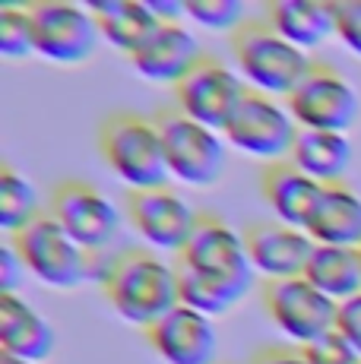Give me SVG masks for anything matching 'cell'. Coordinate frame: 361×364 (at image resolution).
Returning <instances> with one entry per match:
<instances>
[{"instance_id": "obj_1", "label": "cell", "mask_w": 361, "mask_h": 364, "mask_svg": "<svg viewBox=\"0 0 361 364\" xmlns=\"http://www.w3.org/2000/svg\"><path fill=\"white\" fill-rule=\"evenodd\" d=\"M102 291L124 323L149 330L180 304L178 263H168L149 247L117 250V263Z\"/></svg>"}, {"instance_id": "obj_2", "label": "cell", "mask_w": 361, "mask_h": 364, "mask_svg": "<svg viewBox=\"0 0 361 364\" xmlns=\"http://www.w3.org/2000/svg\"><path fill=\"white\" fill-rule=\"evenodd\" d=\"M99 152L111 174L130 187V193L168 187L171 174L156 117H146L140 111L108 114L99 127Z\"/></svg>"}, {"instance_id": "obj_3", "label": "cell", "mask_w": 361, "mask_h": 364, "mask_svg": "<svg viewBox=\"0 0 361 364\" xmlns=\"http://www.w3.org/2000/svg\"><path fill=\"white\" fill-rule=\"evenodd\" d=\"M232 60L251 92L279 102H286L304 82V76L317 67V60L308 51L289 45L263 19H247L232 35Z\"/></svg>"}, {"instance_id": "obj_4", "label": "cell", "mask_w": 361, "mask_h": 364, "mask_svg": "<svg viewBox=\"0 0 361 364\" xmlns=\"http://www.w3.org/2000/svg\"><path fill=\"white\" fill-rule=\"evenodd\" d=\"M158 133L165 146L171 181L187 187H212L222 178L228 156V143L219 130L190 121L178 108H165L156 114Z\"/></svg>"}, {"instance_id": "obj_5", "label": "cell", "mask_w": 361, "mask_h": 364, "mask_svg": "<svg viewBox=\"0 0 361 364\" xmlns=\"http://www.w3.org/2000/svg\"><path fill=\"white\" fill-rule=\"evenodd\" d=\"M298 130L301 127L295 124L286 102L260 92H247L238 111L232 114V121L225 124L222 136L241 156L266 165H279L289 162Z\"/></svg>"}, {"instance_id": "obj_6", "label": "cell", "mask_w": 361, "mask_h": 364, "mask_svg": "<svg viewBox=\"0 0 361 364\" xmlns=\"http://www.w3.org/2000/svg\"><path fill=\"white\" fill-rule=\"evenodd\" d=\"M10 241L16 244L19 257L26 260L29 276L38 279L48 289L70 291L80 289L82 282H89L86 279L89 254L67 235V228L48 209L32 225H26L19 235H13Z\"/></svg>"}, {"instance_id": "obj_7", "label": "cell", "mask_w": 361, "mask_h": 364, "mask_svg": "<svg viewBox=\"0 0 361 364\" xmlns=\"http://www.w3.org/2000/svg\"><path fill=\"white\" fill-rule=\"evenodd\" d=\"M48 213L67 228V235L86 254L111 250V244L121 237V228H124L121 206L108 193H102L95 184L80 178H67L54 187Z\"/></svg>"}, {"instance_id": "obj_8", "label": "cell", "mask_w": 361, "mask_h": 364, "mask_svg": "<svg viewBox=\"0 0 361 364\" xmlns=\"http://www.w3.org/2000/svg\"><path fill=\"white\" fill-rule=\"evenodd\" d=\"M178 266H187V269L200 272V276L228 282L241 291H251L257 276L251 266V254H247L244 232L228 225L216 213L200 215L190 241L178 257Z\"/></svg>"}, {"instance_id": "obj_9", "label": "cell", "mask_w": 361, "mask_h": 364, "mask_svg": "<svg viewBox=\"0 0 361 364\" xmlns=\"http://www.w3.org/2000/svg\"><path fill=\"white\" fill-rule=\"evenodd\" d=\"M32 23H36V54L60 67L86 64L102 38L89 4H73V0H38L32 4Z\"/></svg>"}, {"instance_id": "obj_10", "label": "cell", "mask_w": 361, "mask_h": 364, "mask_svg": "<svg viewBox=\"0 0 361 364\" xmlns=\"http://www.w3.org/2000/svg\"><path fill=\"white\" fill-rule=\"evenodd\" d=\"M260 298L273 326L298 348L314 342L317 336L336 330L339 304L333 298H326L320 289H314L304 276L263 282Z\"/></svg>"}, {"instance_id": "obj_11", "label": "cell", "mask_w": 361, "mask_h": 364, "mask_svg": "<svg viewBox=\"0 0 361 364\" xmlns=\"http://www.w3.org/2000/svg\"><path fill=\"white\" fill-rule=\"evenodd\" d=\"M286 105L301 130L349 133L361 114L358 89L330 64H317L311 70Z\"/></svg>"}, {"instance_id": "obj_12", "label": "cell", "mask_w": 361, "mask_h": 364, "mask_svg": "<svg viewBox=\"0 0 361 364\" xmlns=\"http://www.w3.org/2000/svg\"><path fill=\"white\" fill-rule=\"evenodd\" d=\"M247 92L251 89L238 76V70L228 67L225 60L212 58V54H206L175 86V108L190 121L222 133Z\"/></svg>"}, {"instance_id": "obj_13", "label": "cell", "mask_w": 361, "mask_h": 364, "mask_svg": "<svg viewBox=\"0 0 361 364\" xmlns=\"http://www.w3.org/2000/svg\"><path fill=\"white\" fill-rule=\"evenodd\" d=\"M197 209L190 200L180 197L171 187H156V191H136L127 193V222L140 241L156 254H175L187 247L193 228L200 222Z\"/></svg>"}, {"instance_id": "obj_14", "label": "cell", "mask_w": 361, "mask_h": 364, "mask_svg": "<svg viewBox=\"0 0 361 364\" xmlns=\"http://www.w3.org/2000/svg\"><path fill=\"white\" fill-rule=\"evenodd\" d=\"M146 339L162 364H216L219 355L216 320L187 304H178L158 323H152Z\"/></svg>"}, {"instance_id": "obj_15", "label": "cell", "mask_w": 361, "mask_h": 364, "mask_svg": "<svg viewBox=\"0 0 361 364\" xmlns=\"http://www.w3.org/2000/svg\"><path fill=\"white\" fill-rule=\"evenodd\" d=\"M251 266L263 282H279V279H298L308 269V260L317 244L304 228L282 225L276 219L254 222L244 228Z\"/></svg>"}, {"instance_id": "obj_16", "label": "cell", "mask_w": 361, "mask_h": 364, "mask_svg": "<svg viewBox=\"0 0 361 364\" xmlns=\"http://www.w3.org/2000/svg\"><path fill=\"white\" fill-rule=\"evenodd\" d=\"M203 58L206 51L200 45L197 32L187 23H178V26H158L156 35L130 58V64L146 82L175 89Z\"/></svg>"}, {"instance_id": "obj_17", "label": "cell", "mask_w": 361, "mask_h": 364, "mask_svg": "<svg viewBox=\"0 0 361 364\" xmlns=\"http://www.w3.org/2000/svg\"><path fill=\"white\" fill-rule=\"evenodd\" d=\"M263 23L308 54L336 38L333 0H273L263 10Z\"/></svg>"}, {"instance_id": "obj_18", "label": "cell", "mask_w": 361, "mask_h": 364, "mask_svg": "<svg viewBox=\"0 0 361 364\" xmlns=\"http://www.w3.org/2000/svg\"><path fill=\"white\" fill-rule=\"evenodd\" d=\"M260 193L276 222L291 225V228H308L317 200L323 193V184H317L314 178L298 171L291 162H279V165L263 168Z\"/></svg>"}, {"instance_id": "obj_19", "label": "cell", "mask_w": 361, "mask_h": 364, "mask_svg": "<svg viewBox=\"0 0 361 364\" xmlns=\"http://www.w3.org/2000/svg\"><path fill=\"white\" fill-rule=\"evenodd\" d=\"M54 326L23 295H0V348L4 355L45 364L54 355Z\"/></svg>"}, {"instance_id": "obj_20", "label": "cell", "mask_w": 361, "mask_h": 364, "mask_svg": "<svg viewBox=\"0 0 361 364\" xmlns=\"http://www.w3.org/2000/svg\"><path fill=\"white\" fill-rule=\"evenodd\" d=\"M314 244L323 247H361V193L349 184H330L323 187L320 200L314 206L308 228Z\"/></svg>"}, {"instance_id": "obj_21", "label": "cell", "mask_w": 361, "mask_h": 364, "mask_svg": "<svg viewBox=\"0 0 361 364\" xmlns=\"http://www.w3.org/2000/svg\"><path fill=\"white\" fill-rule=\"evenodd\" d=\"M352 139L349 133H326V130H298L289 162L314 178L317 184H343L345 171L352 168Z\"/></svg>"}, {"instance_id": "obj_22", "label": "cell", "mask_w": 361, "mask_h": 364, "mask_svg": "<svg viewBox=\"0 0 361 364\" xmlns=\"http://www.w3.org/2000/svg\"><path fill=\"white\" fill-rule=\"evenodd\" d=\"M89 10L99 23L102 41H108L114 51L127 54V58H134L158 29L149 0H95L89 4Z\"/></svg>"}, {"instance_id": "obj_23", "label": "cell", "mask_w": 361, "mask_h": 364, "mask_svg": "<svg viewBox=\"0 0 361 364\" xmlns=\"http://www.w3.org/2000/svg\"><path fill=\"white\" fill-rule=\"evenodd\" d=\"M314 289H320L326 298H333L336 304L361 295V254L352 247H323L317 244L314 254L304 269Z\"/></svg>"}, {"instance_id": "obj_24", "label": "cell", "mask_w": 361, "mask_h": 364, "mask_svg": "<svg viewBox=\"0 0 361 364\" xmlns=\"http://www.w3.org/2000/svg\"><path fill=\"white\" fill-rule=\"evenodd\" d=\"M45 213L41 209V197L29 178L16 171L10 162L0 165V228L4 235H19L26 225Z\"/></svg>"}, {"instance_id": "obj_25", "label": "cell", "mask_w": 361, "mask_h": 364, "mask_svg": "<svg viewBox=\"0 0 361 364\" xmlns=\"http://www.w3.org/2000/svg\"><path fill=\"white\" fill-rule=\"evenodd\" d=\"M178 289H180V304L193 307V311L206 314V317H225L228 311L241 304V298L247 291L235 289L228 282H219V279L200 276V272L187 269V266H178Z\"/></svg>"}, {"instance_id": "obj_26", "label": "cell", "mask_w": 361, "mask_h": 364, "mask_svg": "<svg viewBox=\"0 0 361 364\" xmlns=\"http://www.w3.org/2000/svg\"><path fill=\"white\" fill-rule=\"evenodd\" d=\"M0 54L6 60H26L36 54V23L32 4L0 6Z\"/></svg>"}, {"instance_id": "obj_27", "label": "cell", "mask_w": 361, "mask_h": 364, "mask_svg": "<svg viewBox=\"0 0 361 364\" xmlns=\"http://www.w3.org/2000/svg\"><path fill=\"white\" fill-rule=\"evenodd\" d=\"M187 26L203 32L235 35L247 23V6L241 0H184Z\"/></svg>"}, {"instance_id": "obj_28", "label": "cell", "mask_w": 361, "mask_h": 364, "mask_svg": "<svg viewBox=\"0 0 361 364\" xmlns=\"http://www.w3.org/2000/svg\"><path fill=\"white\" fill-rule=\"evenodd\" d=\"M304 358L311 364H358V352L349 346V339H345L339 330H330L323 336H317L314 342H308V346L301 348Z\"/></svg>"}, {"instance_id": "obj_29", "label": "cell", "mask_w": 361, "mask_h": 364, "mask_svg": "<svg viewBox=\"0 0 361 364\" xmlns=\"http://www.w3.org/2000/svg\"><path fill=\"white\" fill-rule=\"evenodd\" d=\"M336 10V41L361 60V0H333Z\"/></svg>"}, {"instance_id": "obj_30", "label": "cell", "mask_w": 361, "mask_h": 364, "mask_svg": "<svg viewBox=\"0 0 361 364\" xmlns=\"http://www.w3.org/2000/svg\"><path fill=\"white\" fill-rule=\"evenodd\" d=\"M26 272H29L26 269V260L19 257L16 244L6 237V241L0 244V295H16Z\"/></svg>"}, {"instance_id": "obj_31", "label": "cell", "mask_w": 361, "mask_h": 364, "mask_svg": "<svg viewBox=\"0 0 361 364\" xmlns=\"http://www.w3.org/2000/svg\"><path fill=\"white\" fill-rule=\"evenodd\" d=\"M336 330L349 339V346L358 352L361 358V295L349 298L339 304V314H336Z\"/></svg>"}, {"instance_id": "obj_32", "label": "cell", "mask_w": 361, "mask_h": 364, "mask_svg": "<svg viewBox=\"0 0 361 364\" xmlns=\"http://www.w3.org/2000/svg\"><path fill=\"white\" fill-rule=\"evenodd\" d=\"M251 364H311L298 346H266L254 355Z\"/></svg>"}, {"instance_id": "obj_33", "label": "cell", "mask_w": 361, "mask_h": 364, "mask_svg": "<svg viewBox=\"0 0 361 364\" xmlns=\"http://www.w3.org/2000/svg\"><path fill=\"white\" fill-rule=\"evenodd\" d=\"M0 364H32V361H23V358H13V355H0Z\"/></svg>"}, {"instance_id": "obj_34", "label": "cell", "mask_w": 361, "mask_h": 364, "mask_svg": "<svg viewBox=\"0 0 361 364\" xmlns=\"http://www.w3.org/2000/svg\"><path fill=\"white\" fill-rule=\"evenodd\" d=\"M358 254H361V247H358Z\"/></svg>"}, {"instance_id": "obj_35", "label": "cell", "mask_w": 361, "mask_h": 364, "mask_svg": "<svg viewBox=\"0 0 361 364\" xmlns=\"http://www.w3.org/2000/svg\"><path fill=\"white\" fill-rule=\"evenodd\" d=\"M358 364H361V361H358Z\"/></svg>"}]
</instances>
